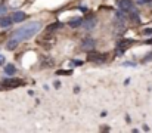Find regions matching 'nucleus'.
<instances>
[{
    "label": "nucleus",
    "mask_w": 152,
    "mask_h": 133,
    "mask_svg": "<svg viewBox=\"0 0 152 133\" xmlns=\"http://www.w3.org/2000/svg\"><path fill=\"white\" fill-rule=\"evenodd\" d=\"M42 24L40 22H28L25 24L24 27H21V28H18L15 33H14V38L19 40V42H22V40H27V38H31L33 36H35L37 33H39Z\"/></svg>",
    "instance_id": "f257e3e1"
},
{
    "label": "nucleus",
    "mask_w": 152,
    "mask_h": 133,
    "mask_svg": "<svg viewBox=\"0 0 152 133\" xmlns=\"http://www.w3.org/2000/svg\"><path fill=\"white\" fill-rule=\"evenodd\" d=\"M90 53L87 55V59L90 62H96V64H104L106 61V56L104 53H99V52H93V50H89Z\"/></svg>",
    "instance_id": "f03ea898"
},
{
    "label": "nucleus",
    "mask_w": 152,
    "mask_h": 133,
    "mask_svg": "<svg viewBox=\"0 0 152 133\" xmlns=\"http://www.w3.org/2000/svg\"><path fill=\"white\" fill-rule=\"evenodd\" d=\"M2 84L5 86V89H15V87H18V86L24 84V82H22V80H19V78L9 77V78H5V80H3Z\"/></svg>",
    "instance_id": "7ed1b4c3"
},
{
    "label": "nucleus",
    "mask_w": 152,
    "mask_h": 133,
    "mask_svg": "<svg viewBox=\"0 0 152 133\" xmlns=\"http://www.w3.org/2000/svg\"><path fill=\"white\" fill-rule=\"evenodd\" d=\"M132 43H133V40H120V42L117 43V55L121 56L124 53V50L127 49Z\"/></svg>",
    "instance_id": "20e7f679"
},
{
    "label": "nucleus",
    "mask_w": 152,
    "mask_h": 133,
    "mask_svg": "<svg viewBox=\"0 0 152 133\" xmlns=\"http://www.w3.org/2000/svg\"><path fill=\"white\" fill-rule=\"evenodd\" d=\"M118 8H120L121 10H124L125 13H129V12L134 8V5H133L132 0H120V2H118Z\"/></svg>",
    "instance_id": "39448f33"
},
{
    "label": "nucleus",
    "mask_w": 152,
    "mask_h": 133,
    "mask_svg": "<svg viewBox=\"0 0 152 133\" xmlns=\"http://www.w3.org/2000/svg\"><path fill=\"white\" fill-rule=\"evenodd\" d=\"M93 47H95V40H93V38L87 37V38H84V40H83V43H81V49H84V50H92Z\"/></svg>",
    "instance_id": "423d86ee"
},
{
    "label": "nucleus",
    "mask_w": 152,
    "mask_h": 133,
    "mask_svg": "<svg viewBox=\"0 0 152 133\" xmlns=\"http://www.w3.org/2000/svg\"><path fill=\"white\" fill-rule=\"evenodd\" d=\"M96 22H97V21H96V18H93V16H92V18H87L86 21H83V24H81V25H83V28H84V30H92V28H95Z\"/></svg>",
    "instance_id": "0eeeda50"
},
{
    "label": "nucleus",
    "mask_w": 152,
    "mask_h": 133,
    "mask_svg": "<svg viewBox=\"0 0 152 133\" xmlns=\"http://www.w3.org/2000/svg\"><path fill=\"white\" fill-rule=\"evenodd\" d=\"M125 18H127V13H125L124 10L118 9V10L115 12V21H117V22H124Z\"/></svg>",
    "instance_id": "6e6552de"
},
{
    "label": "nucleus",
    "mask_w": 152,
    "mask_h": 133,
    "mask_svg": "<svg viewBox=\"0 0 152 133\" xmlns=\"http://www.w3.org/2000/svg\"><path fill=\"white\" fill-rule=\"evenodd\" d=\"M25 18H27V15H25L24 12H15L14 15H12V21H14V22H21Z\"/></svg>",
    "instance_id": "1a4fd4ad"
},
{
    "label": "nucleus",
    "mask_w": 152,
    "mask_h": 133,
    "mask_svg": "<svg viewBox=\"0 0 152 133\" xmlns=\"http://www.w3.org/2000/svg\"><path fill=\"white\" fill-rule=\"evenodd\" d=\"M12 16L9 18V16H5V18H2L0 19V27H2V28H7V27H10L12 25Z\"/></svg>",
    "instance_id": "9d476101"
},
{
    "label": "nucleus",
    "mask_w": 152,
    "mask_h": 133,
    "mask_svg": "<svg viewBox=\"0 0 152 133\" xmlns=\"http://www.w3.org/2000/svg\"><path fill=\"white\" fill-rule=\"evenodd\" d=\"M114 33L115 34H123L124 33V22H117L115 21V24H114Z\"/></svg>",
    "instance_id": "9b49d317"
},
{
    "label": "nucleus",
    "mask_w": 152,
    "mask_h": 133,
    "mask_svg": "<svg viewBox=\"0 0 152 133\" xmlns=\"http://www.w3.org/2000/svg\"><path fill=\"white\" fill-rule=\"evenodd\" d=\"M129 15H130V18H132V21L133 22H139V21H140V19H139V13H137V9H136V6L129 12Z\"/></svg>",
    "instance_id": "f8f14e48"
},
{
    "label": "nucleus",
    "mask_w": 152,
    "mask_h": 133,
    "mask_svg": "<svg viewBox=\"0 0 152 133\" xmlns=\"http://www.w3.org/2000/svg\"><path fill=\"white\" fill-rule=\"evenodd\" d=\"M18 43H19V40H16V38H12V40H9V42H7L6 49H7V50H14V49L18 46Z\"/></svg>",
    "instance_id": "ddd939ff"
},
{
    "label": "nucleus",
    "mask_w": 152,
    "mask_h": 133,
    "mask_svg": "<svg viewBox=\"0 0 152 133\" xmlns=\"http://www.w3.org/2000/svg\"><path fill=\"white\" fill-rule=\"evenodd\" d=\"M5 73H6L7 75H14V74L16 73V68H15V65H12V64L6 65V66H5Z\"/></svg>",
    "instance_id": "4468645a"
},
{
    "label": "nucleus",
    "mask_w": 152,
    "mask_h": 133,
    "mask_svg": "<svg viewBox=\"0 0 152 133\" xmlns=\"http://www.w3.org/2000/svg\"><path fill=\"white\" fill-rule=\"evenodd\" d=\"M81 24H83V19H81V18L72 19V21H70V22H68V25H70V27H72V28H77V27H80Z\"/></svg>",
    "instance_id": "2eb2a0df"
},
{
    "label": "nucleus",
    "mask_w": 152,
    "mask_h": 133,
    "mask_svg": "<svg viewBox=\"0 0 152 133\" xmlns=\"http://www.w3.org/2000/svg\"><path fill=\"white\" fill-rule=\"evenodd\" d=\"M59 27H61V24H59V22H53V24H50L46 30H47V33H53L56 28H59Z\"/></svg>",
    "instance_id": "dca6fc26"
},
{
    "label": "nucleus",
    "mask_w": 152,
    "mask_h": 133,
    "mask_svg": "<svg viewBox=\"0 0 152 133\" xmlns=\"http://www.w3.org/2000/svg\"><path fill=\"white\" fill-rule=\"evenodd\" d=\"M56 74H58V75H71L72 73H71L70 70H68V71H67V70H59V71H56Z\"/></svg>",
    "instance_id": "f3484780"
},
{
    "label": "nucleus",
    "mask_w": 152,
    "mask_h": 133,
    "mask_svg": "<svg viewBox=\"0 0 152 133\" xmlns=\"http://www.w3.org/2000/svg\"><path fill=\"white\" fill-rule=\"evenodd\" d=\"M72 64H74L75 66H80V65H83V61H77V59H74V61H72Z\"/></svg>",
    "instance_id": "a211bd4d"
},
{
    "label": "nucleus",
    "mask_w": 152,
    "mask_h": 133,
    "mask_svg": "<svg viewBox=\"0 0 152 133\" xmlns=\"http://www.w3.org/2000/svg\"><path fill=\"white\" fill-rule=\"evenodd\" d=\"M3 13H6V6L0 5V15H3Z\"/></svg>",
    "instance_id": "6ab92c4d"
},
{
    "label": "nucleus",
    "mask_w": 152,
    "mask_h": 133,
    "mask_svg": "<svg viewBox=\"0 0 152 133\" xmlns=\"http://www.w3.org/2000/svg\"><path fill=\"white\" fill-rule=\"evenodd\" d=\"M143 34H146V36L152 34V28H145V30H143Z\"/></svg>",
    "instance_id": "aec40b11"
},
{
    "label": "nucleus",
    "mask_w": 152,
    "mask_h": 133,
    "mask_svg": "<svg viewBox=\"0 0 152 133\" xmlns=\"http://www.w3.org/2000/svg\"><path fill=\"white\" fill-rule=\"evenodd\" d=\"M149 2H152V0H139V5H145V3H149Z\"/></svg>",
    "instance_id": "412c9836"
},
{
    "label": "nucleus",
    "mask_w": 152,
    "mask_h": 133,
    "mask_svg": "<svg viewBox=\"0 0 152 133\" xmlns=\"http://www.w3.org/2000/svg\"><path fill=\"white\" fill-rule=\"evenodd\" d=\"M5 61H6V59H5V56H3V55H0V65H3V64H5Z\"/></svg>",
    "instance_id": "4be33fe9"
},
{
    "label": "nucleus",
    "mask_w": 152,
    "mask_h": 133,
    "mask_svg": "<svg viewBox=\"0 0 152 133\" xmlns=\"http://www.w3.org/2000/svg\"><path fill=\"white\" fill-rule=\"evenodd\" d=\"M124 65H125V66H134V64L130 62V61H129V62H124Z\"/></svg>",
    "instance_id": "5701e85b"
},
{
    "label": "nucleus",
    "mask_w": 152,
    "mask_h": 133,
    "mask_svg": "<svg viewBox=\"0 0 152 133\" xmlns=\"http://www.w3.org/2000/svg\"><path fill=\"white\" fill-rule=\"evenodd\" d=\"M74 92H75V93H78V92H80V87H78V86H75V87H74Z\"/></svg>",
    "instance_id": "b1692460"
},
{
    "label": "nucleus",
    "mask_w": 152,
    "mask_h": 133,
    "mask_svg": "<svg viewBox=\"0 0 152 133\" xmlns=\"http://www.w3.org/2000/svg\"><path fill=\"white\" fill-rule=\"evenodd\" d=\"M53 86H55V87H61V83H59V82H55Z\"/></svg>",
    "instance_id": "393cba45"
},
{
    "label": "nucleus",
    "mask_w": 152,
    "mask_h": 133,
    "mask_svg": "<svg viewBox=\"0 0 152 133\" xmlns=\"http://www.w3.org/2000/svg\"><path fill=\"white\" fill-rule=\"evenodd\" d=\"M145 43H146V45H151V43H152V38H149V40H146V42H145Z\"/></svg>",
    "instance_id": "a878e982"
}]
</instances>
